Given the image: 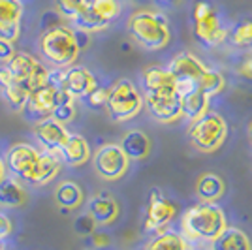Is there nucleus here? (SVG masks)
<instances>
[{
  "label": "nucleus",
  "instance_id": "f257e3e1",
  "mask_svg": "<svg viewBox=\"0 0 252 250\" xmlns=\"http://www.w3.org/2000/svg\"><path fill=\"white\" fill-rule=\"evenodd\" d=\"M6 171L31 187H45L63 169V158L31 143H13L4 156Z\"/></svg>",
  "mask_w": 252,
  "mask_h": 250
},
{
  "label": "nucleus",
  "instance_id": "f03ea898",
  "mask_svg": "<svg viewBox=\"0 0 252 250\" xmlns=\"http://www.w3.org/2000/svg\"><path fill=\"white\" fill-rule=\"evenodd\" d=\"M228 228V219L220 205L200 201L181 219V235L189 245H211Z\"/></svg>",
  "mask_w": 252,
  "mask_h": 250
},
{
  "label": "nucleus",
  "instance_id": "7ed1b4c3",
  "mask_svg": "<svg viewBox=\"0 0 252 250\" xmlns=\"http://www.w3.org/2000/svg\"><path fill=\"white\" fill-rule=\"evenodd\" d=\"M126 31H128L130 38L137 45H141L147 51H160L171 40L169 21L162 11H155V10L134 11L128 17Z\"/></svg>",
  "mask_w": 252,
  "mask_h": 250
},
{
  "label": "nucleus",
  "instance_id": "20e7f679",
  "mask_svg": "<svg viewBox=\"0 0 252 250\" xmlns=\"http://www.w3.org/2000/svg\"><path fill=\"white\" fill-rule=\"evenodd\" d=\"M40 53L57 70L75 64L81 53V47L75 38V31L63 23L51 29H45L40 36Z\"/></svg>",
  "mask_w": 252,
  "mask_h": 250
},
{
  "label": "nucleus",
  "instance_id": "39448f33",
  "mask_svg": "<svg viewBox=\"0 0 252 250\" xmlns=\"http://www.w3.org/2000/svg\"><path fill=\"white\" fill-rule=\"evenodd\" d=\"M192 31L205 47H217L228 40V29L222 25L217 6L211 0H196L192 6Z\"/></svg>",
  "mask_w": 252,
  "mask_h": 250
},
{
  "label": "nucleus",
  "instance_id": "423d86ee",
  "mask_svg": "<svg viewBox=\"0 0 252 250\" xmlns=\"http://www.w3.org/2000/svg\"><path fill=\"white\" fill-rule=\"evenodd\" d=\"M228 137V123L217 111H207L200 119L192 121L189 128L190 145L200 153L219 151Z\"/></svg>",
  "mask_w": 252,
  "mask_h": 250
},
{
  "label": "nucleus",
  "instance_id": "0eeeda50",
  "mask_svg": "<svg viewBox=\"0 0 252 250\" xmlns=\"http://www.w3.org/2000/svg\"><path fill=\"white\" fill-rule=\"evenodd\" d=\"M105 109L115 123L132 121L143 109V94L130 79H119L113 87H109Z\"/></svg>",
  "mask_w": 252,
  "mask_h": 250
},
{
  "label": "nucleus",
  "instance_id": "6e6552de",
  "mask_svg": "<svg viewBox=\"0 0 252 250\" xmlns=\"http://www.w3.org/2000/svg\"><path fill=\"white\" fill-rule=\"evenodd\" d=\"M6 68L11 75V81L29 93L45 85L51 77V70L40 59L23 51L13 53V57L6 62Z\"/></svg>",
  "mask_w": 252,
  "mask_h": 250
},
{
  "label": "nucleus",
  "instance_id": "1a4fd4ad",
  "mask_svg": "<svg viewBox=\"0 0 252 250\" xmlns=\"http://www.w3.org/2000/svg\"><path fill=\"white\" fill-rule=\"evenodd\" d=\"M121 11H123V6L119 0H89L87 8L75 17L72 25L75 27V31L87 32V34L100 32L105 31L121 15Z\"/></svg>",
  "mask_w": 252,
  "mask_h": 250
},
{
  "label": "nucleus",
  "instance_id": "9d476101",
  "mask_svg": "<svg viewBox=\"0 0 252 250\" xmlns=\"http://www.w3.org/2000/svg\"><path fill=\"white\" fill-rule=\"evenodd\" d=\"M49 81L59 85L68 96H72L74 100H85V96L94 89L98 81L96 75L85 66L72 64L63 70H53Z\"/></svg>",
  "mask_w": 252,
  "mask_h": 250
},
{
  "label": "nucleus",
  "instance_id": "9b49d317",
  "mask_svg": "<svg viewBox=\"0 0 252 250\" xmlns=\"http://www.w3.org/2000/svg\"><path fill=\"white\" fill-rule=\"evenodd\" d=\"M66 93L59 85H55L53 81H47L45 85L34 89L27 100V104L23 107V113L27 119H31L34 123L49 119L53 113V109L57 107V104L63 100Z\"/></svg>",
  "mask_w": 252,
  "mask_h": 250
},
{
  "label": "nucleus",
  "instance_id": "f8f14e48",
  "mask_svg": "<svg viewBox=\"0 0 252 250\" xmlns=\"http://www.w3.org/2000/svg\"><path fill=\"white\" fill-rule=\"evenodd\" d=\"M94 171L104 181H119L126 175L130 160L125 155V151L117 143H105L102 145L93 156Z\"/></svg>",
  "mask_w": 252,
  "mask_h": 250
},
{
  "label": "nucleus",
  "instance_id": "ddd939ff",
  "mask_svg": "<svg viewBox=\"0 0 252 250\" xmlns=\"http://www.w3.org/2000/svg\"><path fill=\"white\" fill-rule=\"evenodd\" d=\"M177 215V207L173 201H169L160 188H153L147 199V209H145V222L143 229L147 233H158L166 229L171 220Z\"/></svg>",
  "mask_w": 252,
  "mask_h": 250
},
{
  "label": "nucleus",
  "instance_id": "4468645a",
  "mask_svg": "<svg viewBox=\"0 0 252 250\" xmlns=\"http://www.w3.org/2000/svg\"><path fill=\"white\" fill-rule=\"evenodd\" d=\"M32 134H34V139H36V143L40 145L42 151L59 155V156H61V149L66 143V139L70 137L66 125H61L59 121H55L51 117L34 123Z\"/></svg>",
  "mask_w": 252,
  "mask_h": 250
},
{
  "label": "nucleus",
  "instance_id": "2eb2a0df",
  "mask_svg": "<svg viewBox=\"0 0 252 250\" xmlns=\"http://www.w3.org/2000/svg\"><path fill=\"white\" fill-rule=\"evenodd\" d=\"M143 107H147L151 117L162 125H171L183 119L177 94H143Z\"/></svg>",
  "mask_w": 252,
  "mask_h": 250
},
{
  "label": "nucleus",
  "instance_id": "dca6fc26",
  "mask_svg": "<svg viewBox=\"0 0 252 250\" xmlns=\"http://www.w3.org/2000/svg\"><path fill=\"white\" fill-rule=\"evenodd\" d=\"M23 11L21 0H0V38L13 43L19 40Z\"/></svg>",
  "mask_w": 252,
  "mask_h": 250
},
{
  "label": "nucleus",
  "instance_id": "f3484780",
  "mask_svg": "<svg viewBox=\"0 0 252 250\" xmlns=\"http://www.w3.org/2000/svg\"><path fill=\"white\" fill-rule=\"evenodd\" d=\"M168 70L175 77V81L198 83V79L201 77V73L207 70V66L201 62V59H198L194 53L181 51L171 59V62L168 64Z\"/></svg>",
  "mask_w": 252,
  "mask_h": 250
},
{
  "label": "nucleus",
  "instance_id": "a211bd4d",
  "mask_svg": "<svg viewBox=\"0 0 252 250\" xmlns=\"http://www.w3.org/2000/svg\"><path fill=\"white\" fill-rule=\"evenodd\" d=\"M143 94H175V77L168 68L149 66L141 73Z\"/></svg>",
  "mask_w": 252,
  "mask_h": 250
},
{
  "label": "nucleus",
  "instance_id": "6ab92c4d",
  "mask_svg": "<svg viewBox=\"0 0 252 250\" xmlns=\"http://www.w3.org/2000/svg\"><path fill=\"white\" fill-rule=\"evenodd\" d=\"M87 213L93 217L96 226H109L119 219L121 209H119V203L109 194H98L89 201Z\"/></svg>",
  "mask_w": 252,
  "mask_h": 250
},
{
  "label": "nucleus",
  "instance_id": "aec40b11",
  "mask_svg": "<svg viewBox=\"0 0 252 250\" xmlns=\"http://www.w3.org/2000/svg\"><path fill=\"white\" fill-rule=\"evenodd\" d=\"M61 158L63 164H68L72 167H79L91 160V145L83 136L79 134H70L66 143L61 149Z\"/></svg>",
  "mask_w": 252,
  "mask_h": 250
},
{
  "label": "nucleus",
  "instance_id": "412c9836",
  "mask_svg": "<svg viewBox=\"0 0 252 250\" xmlns=\"http://www.w3.org/2000/svg\"><path fill=\"white\" fill-rule=\"evenodd\" d=\"M29 201V192L15 177H2L0 179V207L6 209H19Z\"/></svg>",
  "mask_w": 252,
  "mask_h": 250
},
{
  "label": "nucleus",
  "instance_id": "4be33fe9",
  "mask_svg": "<svg viewBox=\"0 0 252 250\" xmlns=\"http://www.w3.org/2000/svg\"><path fill=\"white\" fill-rule=\"evenodd\" d=\"M0 94L4 96L8 105L15 111H23V107H25L29 96H31L29 91H25L19 85H15L11 81V75L8 72V68H6V64L0 66Z\"/></svg>",
  "mask_w": 252,
  "mask_h": 250
},
{
  "label": "nucleus",
  "instance_id": "5701e85b",
  "mask_svg": "<svg viewBox=\"0 0 252 250\" xmlns=\"http://www.w3.org/2000/svg\"><path fill=\"white\" fill-rule=\"evenodd\" d=\"M121 149L125 151L128 160H145L151 153V139L145 132L141 130H130L126 132L125 137L121 139Z\"/></svg>",
  "mask_w": 252,
  "mask_h": 250
},
{
  "label": "nucleus",
  "instance_id": "b1692460",
  "mask_svg": "<svg viewBox=\"0 0 252 250\" xmlns=\"http://www.w3.org/2000/svg\"><path fill=\"white\" fill-rule=\"evenodd\" d=\"M226 192V183L220 175L213 173V171H207L203 173L198 183H196V194L200 201H207V203H217L219 199L224 196Z\"/></svg>",
  "mask_w": 252,
  "mask_h": 250
},
{
  "label": "nucleus",
  "instance_id": "393cba45",
  "mask_svg": "<svg viewBox=\"0 0 252 250\" xmlns=\"http://www.w3.org/2000/svg\"><path fill=\"white\" fill-rule=\"evenodd\" d=\"M55 201L63 211H75L83 205L85 192L74 181H63L55 190Z\"/></svg>",
  "mask_w": 252,
  "mask_h": 250
},
{
  "label": "nucleus",
  "instance_id": "a878e982",
  "mask_svg": "<svg viewBox=\"0 0 252 250\" xmlns=\"http://www.w3.org/2000/svg\"><path fill=\"white\" fill-rule=\"evenodd\" d=\"M211 250H252L251 237L239 228H228L211 243Z\"/></svg>",
  "mask_w": 252,
  "mask_h": 250
},
{
  "label": "nucleus",
  "instance_id": "bb28decb",
  "mask_svg": "<svg viewBox=\"0 0 252 250\" xmlns=\"http://www.w3.org/2000/svg\"><path fill=\"white\" fill-rule=\"evenodd\" d=\"M143 250H190V245L177 231L162 229L149 241Z\"/></svg>",
  "mask_w": 252,
  "mask_h": 250
},
{
  "label": "nucleus",
  "instance_id": "cd10ccee",
  "mask_svg": "<svg viewBox=\"0 0 252 250\" xmlns=\"http://www.w3.org/2000/svg\"><path fill=\"white\" fill-rule=\"evenodd\" d=\"M179 100H181L183 117H187L190 123L196 121V119H200L201 115L209 111L211 98H207V96L203 93H200V91H194V93L187 94V96H183V98H179Z\"/></svg>",
  "mask_w": 252,
  "mask_h": 250
},
{
  "label": "nucleus",
  "instance_id": "c85d7f7f",
  "mask_svg": "<svg viewBox=\"0 0 252 250\" xmlns=\"http://www.w3.org/2000/svg\"><path fill=\"white\" fill-rule=\"evenodd\" d=\"M224 87H226V77L219 70L207 68L205 72L201 73L200 79H198V91L205 94L207 98H213V96L220 94L224 91Z\"/></svg>",
  "mask_w": 252,
  "mask_h": 250
},
{
  "label": "nucleus",
  "instance_id": "c756f323",
  "mask_svg": "<svg viewBox=\"0 0 252 250\" xmlns=\"http://www.w3.org/2000/svg\"><path fill=\"white\" fill-rule=\"evenodd\" d=\"M228 40L241 49L252 47V19H243L231 31H228Z\"/></svg>",
  "mask_w": 252,
  "mask_h": 250
},
{
  "label": "nucleus",
  "instance_id": "7c9ffc66",
  "mask_svg": "<svg viewBox=\"0 0 252 250\" xmlns=\"http://www.w3.org/2000/svg\"><path fill=\"white\" fill-rule=\"evenodd\" d=\"M77 100H74L72 96H64L63 100L57 104V107L53 109L51 113V119L55 121H59L61 125H68V123H72L75 119V115H77V105H75Z\"/></svg>",
  "mask_w": 252,
  "mask_h": 250
},
{
  "label": "nucleus",
  "instance_id": "2f4dec72",
  "mask_svg": "<svg viewBox=\"0 0 252 250\" xmlns=\"http://www.w3.org/2000/svg\"><path fill=\"white\" fill-rule=\"evenodd\" d=\"M87 4L89 0H55V11L63 19L72 23L87 8Z\"/></svg>",
  "mask_w": 252,
  "mask_h": 250
},
{
  "label": "nucleus",
  "instance_id": "473e14b6",
  "mask_svg": "<svg viewBox=\"0 0 252 250\" xmlns=\"http://www.w3.org/2000/svg\"><path fill=\"white\" fill-rule=\"evenodd\" d=\"M107 96H109V87H102V85H96L91 93L85 96V102L94 107V109H100V107H105V102H107Z\"/></svg>",
  "mask_w": 252,
  "mask_h": 250
},
{
  "label": "nucleus",
  "instance_id": "72a5a7b5",
  "mask_svg": "<svg viewBox=\"0 0 252 250\" xmlns=\"http://www.w3.org/2000/svg\"><path fill=\"white\" fill-rule=\"evenodd\" d=\"M96 228V222L93 220V217L89 215V213H85L81 215L79 219L75 220V231L77 233H81V235H91Z\"/></svg>",
  "mask_w": 252,
  "mask_h": 250
},
{
  "label": "nucleus",
  "instance_id": "f704fd0d",
  "mask_svg": "<svg viewBox=\"0 0 252 250\" xmlns=\"http://www.w3.org/2000/svg\"><path fill=\"white\" fill-rule=\"evenodd\" d=\"M237 73L245 79H252V51L247 53L241 59V62L237 64Z\"/></svg>",
  "mask_w": 252,
  "mask_h": 250
},
{
  "label": "nucleus",
  "instance_id": "c9c22d12",
  "mask_svg": "<svg viewBox=\"0 0 252 250\" xmlns=\"http://www.w3.org/2000/svg\"><path fill=\"white\" fill-rule=\"evenodd\" d=\"M15 53V43L0 38V64H6Z\"/></svg>",
  "mask_w": 252,
  "mask_h": 250
},
{
  "label": "nucleus",
  "instance_id": "e433bc0d",
  "mask_svg": "<svg viewBox=\"0 0 252 250\" xmlns=\"http://www.w3.org/2000/svg\"><path fill=\"white\" fill-rule=\"evenodd\" d=\"M11 231H13V224H11V220L0 211V241H6L8 237L11 235Z\"/></svg>",
  "mask_w": 252,
  "mask_h": 250
},
{
  "label": "nucleus",
  "instance_id": "4c0bfd02",
  "mask_svg": "<svg viewBox=\"0 0 252 250\" xmlns=\"http://www.w3.org/2000/svg\"><path fill=\"white\" fill-rule=\"evenodd\" d=\"M91 241H93L94 249H105V247L111 245V239L107 237V233H102V231H93L91 233Z\"/></svg>",
  "mask_w": 252,
  "mask_h": 250
},
{
  "label": "nucleus",
  "instance_id": "58836bf2",
  "mask_svg": "<svg viewBox=\"0 0 252 250\" xmlns=\"http://www.w3.org/2000/svg\"><path fill=\"white\" fill-rule=\"evenodd\" d=\"M160 6H166V8H175L181 4V0H157Z\"/></svg>",
  "mask_w": 252,
  "mask_h": 250
},
{
  "label": "nucleus",
  "instance_id": "ea45409f",
  "mask_svg": "<svg viewBox=\"0 0 252 250\" xmlns=\"http://www.w3.org/2000/svg\"><path fill=\"white\" fill-rule=\"evenodd\" d=\"M6 173H8V171H6V164H4V156L0 155V179L6 177Z\"/></svg>",
  "mask_w": 252,
  "mask_h": 250
},
{
  "label": "nucleus",
  "instance_id": "a19ab883",
  "mask_svg": "<svg viewBox=\"0 0 252 250\" xmlns=\"http://www.w3.org/2000/svg\"><path fill=\"white\" fill-rule=\"evenodd\" d=\"M0 250H6V245H4V241H0Z\"/></svg>",
  "mask_w": 252,
  "mask_h": 250
},
{
  "label": "nucleus",
  "instance_id": "79ce46f5",
  "mask_svg": "<svg viewBox=\"0 0 252 250\" xmlns=\"http://www.w3.org/2000/svg\"><path fill=\"white\" fill-rule=\"evenodd\" d=\"M249 134H251V139H252V123H251V126H249Z\"/></svg>",
  "mask_w": 252,
  "mask_h": 250
},
{
  "label": "nucleus",
  "instance_id": "37998d69",
  "mask_svg": "<svg viewBox=\"0 0 252 250\" xmlns=\"http://www.w3.org/2000/svg\"><path fill=\"white\" fill-rule=\"evenodd\" d=\"M205 250H211V249H205Z\"/></svg>",
  "mask_w": 252,
  "mask_h": 250
}]
</instances>
